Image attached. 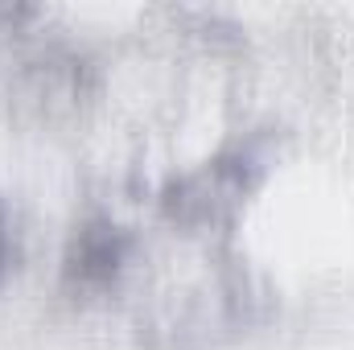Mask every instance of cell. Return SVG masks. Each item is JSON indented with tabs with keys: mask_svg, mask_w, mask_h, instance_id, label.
Returning <instances> with one entry per match:
<instances>
[{
	"mask_svg": "<svg viewBox=\"0 0 354 350\" xmlns=\"http://www.w3.org/2000/svg\"><path fill=\"white\" fill-rule=\"evenodd\" d=\"M115 264H120V239H115V235H83V243H79V264H75L83 280L115 272Z\"/></svg>",
	"mask_w": 354,
	"mask_h": 350,
	"instance_id": "obj_1",
	"label": "cell"
}]
</instances>
